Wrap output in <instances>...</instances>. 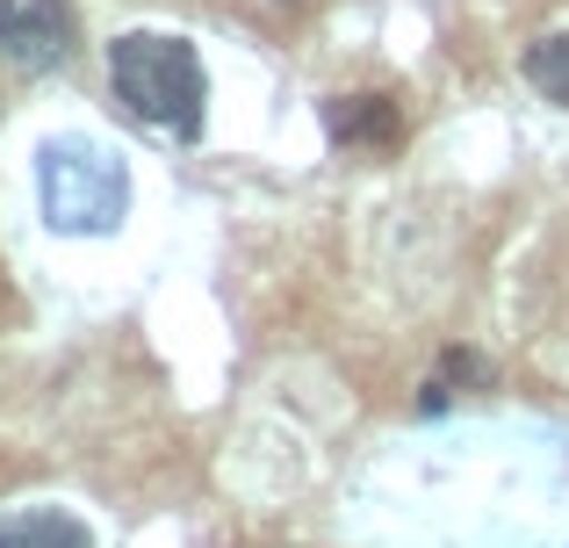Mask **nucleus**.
Here are the masks:
<instances>
[{
    "mask_svg": "<svg viewBox=\"0 0 569 548\" xmlns=\"http://www.w3.org/2000/svg\"><path fill=\"white\" fill-rule=\"evenodd\" d=\"M109 87L138 123L173 130V138H202V109H209V72L202 51L188 37L167 29H123L109 43Z\"/></svg>",
    "mask_w": 569,
    "mask_h": 548,
    "instance_id": "nucleus-1",
    "label": "nucleus"
},
{
    "mask_svg": "<svg viewBox=\"0 0 569 548\" xmlns=\"http://www.w3.org/2000/svg\"><path fill=\"white\" fill-rule=\"evenodd\" d=\"M37 188H43V225L51 231H80V239H101V231L123 225L130 210V173L116 152H101L94 138H51L37 152Z\"/></svg>",
    "mask_w": 569,
    "mask_h": 548,
    "instance_id": "nucleus-2",
    "label": "nucleus"
},
{
    "mask_svg": "<svg viewBox=\"0 0 569 548\" xmlns=\"http://www.w3.org/2000/svg\"><path fill=\"white\" fill-rule=\"evenodd\" d=\"M80 51V8L72 0H0V58L22 72H51Z\"/></svg>",
    "mask_w": 569,
    "mask_h": 548,
    "instance_id": "nucleus-3",
    "label": "nucleus"
},
{
    "mask_svg": "<svg viewBox=\"0 0 569 548\" xmlns=\"http://www.w3.org/2000/svg\"><path fill=\"white\" fill-rule=\"evenodd\" d=\"M0 548H94V527L80 512L29 506V512H0Z\"/></svg>",
    "mask_w": 569,
    "mask_h": 548,
    "instance_id": "nucleus-4",
    "label": "nucleus"
},
{
    "mask_svg": "<svg viewBox=\"0 0 569 548\" xmlns=\"http://www.w3.org/2000/svg\"><path fill=\"white\" fill-rule=\"evenodd\" d=\"M325 123H332L339 145H397L403 116H397L389 94H339L332 109H325Z\"/></svg>",
    "mask_w": 569,
    "mask_h": 548,
    "instance_id": "nucleus-5",
    "label": "nucleus"
},
{
    "mask_svg": "<svg viewBox=\"0 0 569 548\" xmlns=\"http://www.w3.org/2000/svg\"><path fill=\"white\" fill-rule=\"evenodd\" d=\"M527 80L541 87L556 109H569V29H556V37L527 43Z\"/></svg>",
    "mask_w": 569,
    "mask_h": 548,
    "instance_id": "nucleus-6",
    "label": "nucleus"
}]
</instances>
